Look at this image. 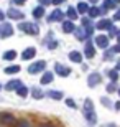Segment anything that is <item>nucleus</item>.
<instances>
[{"label":"nucleus","instance_id":"obj_35","mask_svg":"<svg viewBox=\"0 0 120 127\" xmlns=\"http://www.w3.org/2000/svg\"><path fill=\"white\" fill-rule=\"evenodd\" d=\"M63 2H64V0H53V3H56V5H58V3H63Z\"/></svg>","mask_w":120,"mask_h":127},{"label":"nucleus","instance_id":"obj_27","mask_svg":"<svg viewBox=\"0 0 120 127\" xmlns=\"http://www.w3.org/2000/svg\"><path fill=\"white\" fill-rule=\"evenodd\" d=\"M77 10L81 12V13H84V12L87 10V5H86V3H79V5H77Z\"/></svg>","mask_w":120,"mask_h":127},{"label":"nucleus","instance_id":"obj_11","mask_svg":"<svg viewBox=\"0 0 120 127\" xmlns=\"http://www.w3.org/2000/svg\"><path fill=\"white\" fill-rule=\"evenodd\" d=\"M69 60L72 63H81L82 61V55H81L79 51H71L69 53Z\"/></svg>","mask_w":120,"mask_h":127},{"label":"nucleus","instance_id":"obj_31","mask_svg":"<svg viewBox=\"0 0 120 127\" xmlns=\"http://www.w3.org/2000/svg\"><path fill=\"white\" fill-rule=\"evenodd\" d=\"M56 46H58V41H51L49 43V48H51V50H54Z\"/></svg>","mask_w":120,"mask_h":127},{"label":"nucleus","instance_id":"obj_18","mask_svg":"<svg viewBox=\"0 0 120 127\" xmlns=\"http://www.w3.org/2000/svg\"><path fill=\"white\" fill-rule=\"evenodd\" d=\"M94 55H96V48L91 43H87V46H86V58H94Z\"/></svg>","mask_w":120,"mask_h":127},{"label":"nucleus","instance_id":"obj_9","mask_svg":"<svg viewBox=\"0 0 120 127\" xmlns=\"http://www.w3.org/2000/svg\"><path fill=\"white\" fill-rule=\"evenodd\" d=\"M53 79H54V74L49 73V71H46V73L41 76V84H49V83H53Z\"/></svg>","mask_w":120,"mask_h":127},{"label":"nucleus","instance_id":"obj_20","mask_svg":"<svg viewBox=\"0 0 120 127\" xmlns=\"http://www.w3.org/2000/svg\"><path fill=\"white\" fill-rule=\"evenodd\" d=\"M48 96H49L51 99H56V101L63 99V93H61V91H49V93H48Z\"/></svg>","mask_w":120,"mask_h":127},{"label":"nucleus","instance_id":"obj_8","mask_svg":"<svg viewBox=\"0 0 120 127\" xmlns=\"http://www.w3.org/2000/svg\"><path fill=\"white\" fill-rule=\"evenodd\" d=\"M35 55H36V50H35V48H26V50L22 53V60H25V61H26V60H31Z\"/></svg>","mask_w":120,"mask_h":127},{"label":"nucleus","instance_id":"obj_13","mask_svg":"<svg viewBox=\"0 0 120 127\" xmlns=\"http://www.w3.org/2000/svg\"><path fill=\"white\" fill-rule=\"evenodd\" d=\"M20 69H22V68H20L18 64H10V66L5 68V73H7V74H15V73H18Z\"/></svg>","mask_w":120,"mask_h":127},{"label":"nucleus","instance_id":"obj_21","mask_svg":"<svg viewBox=\"0 0 120 127\" xmlns=\"http://www.w3.org/2000/svg\"><path fill=\"white\" fill-rule=\"evenodd\" d=\"M17 94H18L20 97H26V96H28V88H25V86L22 84L18 89H17Z\"/></svg>","mask_w":120,"mask_h":127},{"label":"nucleus","instance_id":"obj_24","mask_svg":"<svg viewBox=\"0 0 120 127\" xmlns=\"http://www.w3.org/2000/svg\"><path fill=\"white\" fill-rule=\"evenodd\" d=\"M31 93H33V97H35V99H41V97H43V93L38 89V88H33Z\"/></svg>","mask_w":120,"mask_h":127},{"label":"nucleus","instance_id":"obj_29","mask_svg":"<svg viewBox=\"0 0 120 127\" xmlns=\"http://www.w3.org/2000/svg\"><path fill=\"white\" fill-rule=\"evenodd\" d=\"M89 13H91V17H97V15H99V10H97V8H91V10H89Z\"/></svg>","mask_w":120,"mask_h":127},{"label":"nucleus","instance_id":"obj_19","mask_svg":"<svg viewBox=\"0 0 120 127\" xmlns=\"http://www.w3.org/2000/svg\"><path fill=\"white\" fill-rule=\"evenodd\" d=\"M74 35H76V38H77V40H84V38L87 36V32H86L84 28H77L76 32H74Z\"/></svg>","mask_w":120,"mask_h":127},{"label":"nucleus","instance_id":"obj_38","mask_svg":"<svg viewBox=\"0 0 120 127\" xmlns=\"http://www.w3.org/2000/svg\"><path fill=\"white\" fill-rule=\"evenodd\" d=\"M40 127H53V126H49V124H43V126H40Z\"/></svg>","mask_w":120,"mask_h":127},{"label":"nucleus","instance_id":"obj_7","mask_svg":"<svg viewBox=\"0 0 120 127\" xmlns=\"http://www.w3.org/2000/svg\"><path fill=\"white\" fill-rule=\"evenodd\" d=\"M20 86H22V81H20V79H12V81H8V84L5 86V89H7V91H13L15 89V91H17Z\"/></svg>","mask_w":120,"mask_h":127},{"label":"nucleus","instance_id":"obj_42","mask_svg":"<svg viewBox=\"0 0 120 127\" xmlns=\"http://www.w3.org/2000/svg\"><path fill=\"white\" fill-rule=\"evenodd\" d=\"M119 94H120V89H119Z\"/></svg>","mask_w":120,"mask_h":127},{"label":"nucleus","instance_id":"obj_5","mask_svg":"<svg viewBox=\"0 0 120 127\" xmlns=\"http://www.w3.org/2000/svg\"><path fill=\"white\" fill-rule=\"evenodd\" d=\"M100 74H99V73H92V74H89V86H91V88H92V86H97L99 84V83H100Z\"/></svg>","mask_w":120,"mask_h":127},{"label":"nucleus","instance_id":"obj_28","mask_svg":"<svg viewBox=\"0 0 120 127\" xmlns=\"http://www.w3.org/2000/svg\"><path fill=\"white\" fill-rule=\"evenodd\" d=\"M18 127H30V122H28V121H20Z\"/></svg>","mask_w":120,"mask_h":127},{"label":"nucleus","instance_id":"obj_39","mask_svg":"<svg viewBox=\"0 0 120 127\" xmlns=\"http://www.w3.org/2000/svg\"><path fill=\"white\" fill-rule=\"evenodd\" d=\"M117 40H119V43H120V32H119V35H117Z\"/></svg>","mask_w":120,"mask_h":127},{"label":"nucleus","instance_id":"obj_26","mask_svg":"<svg viewBox=\"0 0 120 127\" xmlns=\"http://www.w3.org/2000/svg\"><path fill=\"white\" fill-rule=\"evenodd\" d=\"M109 76H110L112 81H117V79H119V73H117V71H110V73H109Z\"/></svg>","mask_w":120,"mask_h":127},{"label":"nucleus","instance_id":"obj_2","mask_svg":"<svg viewBox=\"0 0 120 127\" xmlns=\"http://www.w3.org/2000/svg\"><path fill=\"white\" fill-rule=\"evenodd\" d=\"M20 30H23L28 35H38V32H40V28L33 23H20Z\"/></svg>","mask_w":120,"mask_h":127},{"label":"nucleus","instance_id":"obj_22","mask_svg":"<svg viewBox=\"0 0 120 127\" xmlns=\"http://www.w3.org/2000/svg\"><path fill=\"white\" fill-rule=\"evenodd\" d=\"M33 15H35V18H41L43 15H45V8L43 7H36V8L33 10Z\"/></svg>","mask_w":120,"mask_h":127},{"label":"nucleus","instance_id":"obj_36","mask_svg":"<svg viewBox=\"0 0 120 127\" xmlns=\"http://www.w3.org/2000/svg\"><path fill=\"white\" fill-rule=\"evenodd\" d=\"M115 20H120V10H119V12L115 13Z\"/></svg>","mask_w":120,"mask_h":127},{"label":"nucleus","instance_id":"obj_10","mask_svg":"<svg viewBox=\"0 0 120 127\" xmlns=\"http://www.w3.org/2000/svg\"><path fill=\"white\" fill-rule=\"evenodd\" d=\"M8 17H10V18H13V20H22L25 15L22 13V12H18V10L10 8V10H8Z\"/></svg>","mask_w":120,"mask_h":127},{"label":"nucleus","instance_id":"obj_17","mask_svg":"<svg viewBox=\"0 0 120 127\" xmlns=\"http://www.w3.org/2000/svg\"><path fill=\"white\" fill-rule=\"evenodd\" d=\"M12 33H13V30H12V27H10V25H3V28H2V32H0V35H2L3 38H7V36H10Z\"/></svg>","mask_w":120,"mask_h":127},{"label":"nucleus","instance_id":"obj_33","mask_svg":"<svg viewBox=\"0 0 120 127\" xmlns=\"http://www.w3.org/2000/svg\"><path fill=\"white\" fill-rule=\"evenodd\" d=\"M102 104H105V106H109V104H110V101H109V99H105V97H102Z\"/></svg>","mask_w":120,"mask_h":127},{"label":"nucleus","instance_id":"obj_34","mask_svg":"<svg viewBox=\"0 0 120 127\" xmlns=\"http://www.w3.org/2000/svg\"><path fill=\"white\" fill-rule=\"evenodd\" d=\"M114 89H115V86H114V84H109V88H107V91H109V93H112Z\"/></svg>","mask_w":120,"mask_h":127},{"label":"nucleus","instance_id":"obj_37","mask_svg":"<svg viewBox=\"0 0 120 127\" xmlns=\"http://www.w3.org/2000/svg\"><path fill=\"white\" fill-rule=\"evenodd\" d=\"M115 109H117V111L120 109V101H119V102H115Z\"/></svg>","mask_w":120,"mask_h":127},{"label":"nucleus","instance_id":"obj_40","mask_svg":"<svg viewBox=\"0 0 120 127\" xmlns=\"http://www.w3.org/2000/svg\"><path fill=\"white\" fill-rule=\"evenodd\" d=\"M117 69H120V61H119V63H117Z\"/></svg>","mask_w":120,"mask_h":127},{"label":"nucleus","instance_id":"obj_1","mask_svg":"<svg viewBox=\"0 0 120 127\" xmlns=\"http://www.w3.org/2000/svg\"><path fill=\"white\" fill-rule=\"evenodd\" d=\"M84 116H86V119H87L91 124H96L97 117H96V112H94V104L91 99H86L84 101Z\"/></svg>","mask_w":120,"mask_h":127},{"label":"nucleus","instance_id":"obj_15","mask_svg":"<svg viewBox=\"0 0 120 127\" xmlns=\"http://www.w3.org/2000/svg\"><path fill=\"white\" fill-rule=\"evenodd\" d=\"M61 18H63V12H59V10H56L49 15V22H59Z\"/></svg>","mask_w":120,"mask_h":127},{"label":"nucleus","instance_id":"obj_16","mask_svg":"<svg viewBox=\"0 0 120 127\" xmlns=\"http://www.w3.org/2000/svg\"><path fill=\"white\" fill-rule=\"evenodd\" d=\"M74 25H72V22H64V23H63V32L64 33H72L74 32Z\"/></svg>","mask_w":120,"mask_h":127},{"label":"nucleus","instance_id":"obj_12","mask_svg":"<svg viewBox=\"0 0 120 127\" xmlns=\"http://www.w3.org/2000/svg\"><path fill=\"white\" fill-rule=\"evenodd\" d=\"M0 122L12 124V122H15V117L12 116V114H0Z\"/></svg>","mask_w":120,"mask_h":127},{"label":"nucleus","instance_id":"obj_41","mask_svg":"<svg viewBox=\"0 0 120 127\" xmlns=\"http://www.w3.org/2000/svg\"><path fill=\"white\" fill-rule=\"evenodd\" d=\"M115 50H117V51H120V45H119V46H117V48H115Z\"/></svg>","mask_w":120,"mask_h":127},{"label":"nucleus","instance_id":"obj_3","mask_svg":"<svg viewBox=\"0 0 120 127\" xmlns=\"http://www.w3.org/2000/svg\"><path fill=\"white\" fill-rule=\"evenodd\" d=\"M45 68H46V63L45 61H36V63H33V64L28 68V73H30V74H38V73L43 71Z\"/></svg>","mask_w":120,"mask_h":127},{"label":"nucleus","instance_id":"obj_4","mask_svg":"<svg viewBox=\"0 0 120 127\" xmlns=\"http://www.w3.org/2000/svg\"><path fill=\"white\" fill-rule=\"evenodd\" d=\"M54 68H56V74L63 76V78H66V76H69V74H71V69L68 68V66H63V64H59V63H58Z\"/></svg>","mask_w":120,"mask_h":127},{"label":"nucleus","instance_id":"obj_6","mask_svg":"<svg viewBox=\"0 0 120 127\" xmlns=\"http://www.w3.org/2000/svg\"><path fill=\"white\" fill-rule=\"evenodd\" d=\"M96 43H97V46L107 48V46H109V38H107L105 35H99V36L96 38Z\"/></svg>","mask_w":120,"mask_h":127},{"label":"nucleus","instance_id":"obj_23","mask_svg":"<svg viewBox=\"0 0 120 127\" xmlns=\"http://www.w3.org/2000/svg\"><path fill=\"white\" fill-rule=\"evenodd\" d=\"M97 28L99 30H104V28H110V22H107V20H102L97 23Z\"/></svg>","mask_w":120,"mask_h":127},{"label":"nucleus","instance_id":"obj_32","mask_svg":"<svg viewBox=\"0 0 120 127\" xmlns=\"http://www.w3.org/2000/svg\"><path fill=\"white\" fill-rule=\"evenodd\" d=\"M26 0H13V3H17V5H23Z\"/></svg>","mask_w":120,"mask_h":127},{"label":"nucleus","instance_id":"obj_14","mask_svg":"<svg viewBox=\"0 0 120 127\" xmlns=\"http://www.w3.org/2000/svg\"><path fill=\"white\" fill-rule=\"evenodd\" d=\"M15 58H17V51L15 50H8V51L3 53V60H7V61H12Z\"/></svg>","mask_w":120,"mask_h":127},{"label":"nucleus","instance_id":"obj_30","mask_svg":"<svg viewBox=\"0 0 120 127\" xmlns=\"http://www.w3.org/2000/svg\"><path fill=\"white\" fill-rule=\"evenodd\" d=\"M66 104H68L69 107H76V104H74V101H72V99H66Z\"/></svg>","mask_w":120,"mask_h":127},{"label":"nucleus","instance_id":"obj_25","mask_svg":"<svg viewBox=\"0 0 120 127\" xmlns=\"http://www.w3.org/2000/svg\"><path fill=\"white\" fill-rule=\"evenodd\" d=\"M68 17H69L71 20H76V18H77V13H76V10H74V8H69V10H68Z\"/></svg>","mask_w":120,"mask_h":127}]
</instances>
